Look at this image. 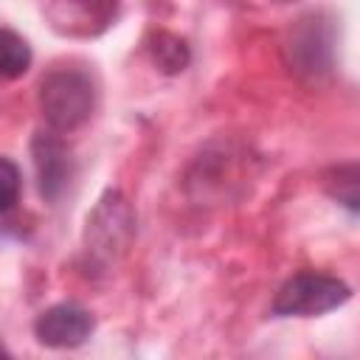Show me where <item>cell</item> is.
I'll return each mask as SVG.
<instances>
[{
  "instance_id": "1",
  "label": "cell",
  "mask_w": 360,
  "mask_h": 360,
  "mask_svg": "<svg viewBox=\"0 0 360 360\" xmlns=\"http://www.w3.org/2000/svg\"><path fill=\"white\" fill-rule=\"evenodd\" d=\"M96 104V90L93 82L82 73V70H53L42 79L39 87V107L45 121L59 129V132H70L76 127H82Z\"/></svg>"
},
{
  "instance_id": "2",
  "label": "cell",
  "mask_w": 360,
  "mask_h": 360,
  "mask_svg": "<svg viewBox=\"0 0 360 360\" xmlns=\"http://www.w3.org/2000/svg\"><path fill=\"white\" fill-rule=\"evenodd\" d=\"M349 295H352V290L335 276L298 273L278 290V295L273 301V315H281V318H287V315H298V318L323 315V312L346 304Z\"/></svg>"
},
{
  "instance_id": "3",
  "label": "cell",
  "mask_w": 360,
  "mask_h": 360,
  "mask_svg": "<svg viewBox=\"0 0 360 360\" xmlns=\"http://www.w3.org/2000/svg\"><path fill=\"white\" fill-rule=\"evenodd\" d=\"M135 231V217L129 202L118 191H107L93 217H87V253L96 259H110L112 253H124Z\"/></svg>"
},
{
  "instance_id": "4",
  "label": "cell",
  "mask_w": 360,
  "mask_h": 360,
  "mask_svg": "<svg viewBox=\"0 0 360 360\" xmlns=\"http://www.w3.org/2000/svg\"><path fill=\"white\" fill-rule=\"evenodd\" d=\"M48 25L62 37H96L101 34L115 11L118 0H39Z\"/></svg>"
},
{
  "instance_id": "5",
  "label": "cell",
  "mask_w": 360,
  "mask_h": 360,
  "mask_svg": "<svg viewBox=\"0 0 360 360\" xmlns=\"http://www.w3.org/2000/svg\"><path fill=\"white\" fill-rule=\"evenodd\" d=\"M93 326H96V321L84 307H79V304H56V307H48L34 321V335L45 346L73 349V346H82L90 338Z\"/></svg>"
},
{
  "instance_id": "6",
  "label": "cell",
  "mask_w": 360,
  "mask_h": 360,
  "mask_svg": "<svg viewBox=\"0 0 360 360\" xmlns=\"http://www.w3.org/2000/svg\"><path fill=\"white\" fill-rule=\"evenodd\" d=\"M34 160H37V172H39V188L45 197L53 200L68 180V163H70L68 149L56 138L39 135L34 141Z\"/></svg>"
},
{
  "instance_id": "7",
  "label": "cell",
  "mask_w": 360,
  "mask_h": 360,
  "mask_svg": "<svg viewBox=\"0 0 360 360\" xmlns=\"http://www.w3.org/2000/svg\"><path fill=\"white\" fill-rule=\"evenodd\" d=\"M28 65H31L28 42L14 31L0 28V79H17L28 70Z\"/></svg>"
},
{
  "instance_id": "8",
  "label": "cell",
  "mask_w": 360,
  "mask_h": 360,
  "mask_svg": "<svg viewBox=\"0 0 360 360\" xmlns=\"http://www.w3.org/2000/svg\"><path fill=\"white\" fill-rule=\"evenodd\" d=\"M152 56L160 65V70H166V73H180L188 65V48H186V42L180 37H174V34H166V31H160L155 37Z\"/></svg>"
},
{
  "instance_id": "9",
  "label": "cell",
  "mask_w": 360,
  "mask_h": 360,
  "mask_svg": "<svg viewBox=\"0 0 360 360\" xmlns=\"http://www.w3.org/2000/svg\"><path fill=\"white\" fill-rule=\"evenodd\" d=\"M20 197V169L8 160L0 158V214L8 211Z\"/></svg>"
},
{
  "instance_id": "10",
  "label": "cell",
  "mask_w": 360,
  "mask_h": 360,
  "mask_svg": "<svg viewBox=\"0 0 360 360\" xmlns=\"http://www.w3.org/2000/svg\"><path fill=\"white\" fill-rule=\"evenodd\" d=\"M276 3H290V0H276Z\"/></svg>"
}]
</instances>
